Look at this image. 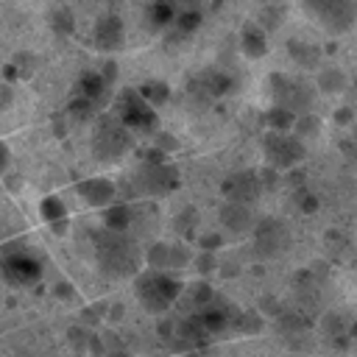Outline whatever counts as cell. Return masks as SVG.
I'll return each mask as SVG.
<instances>
[{
	"instance_id": "obj_20",
	"label": "cell",
	"mask_w": 357,
	"mask_h": 357,
	"mask_svg": "<svg viewBox=\"0 0 357 357\" xmlns=\"http://www.w3.org/2000/svg\"><path fill=\"white\" fill-rule=\"evenodd\" d=\"M134 223V209L131 204H123V201H114L103 209V226L112 229V231H128V226Z\"/></svg>"
},
{
	"instance_id": "obj_8",
	"label": "cell",
	"mask_w": 357,
	"mask_h": 357,
	"mask_svg": "<svg viewBox=\"0 0 357 357\" xmlns=\"http://www.w3.org/2000/svg\"><path fill=\"white\" fill-rule=\"evenodd\" d=\"M262 156H265V165L276 170H293L304 162L307 148H304V139L296 137L293 131H265Z\"/></svg>"
},
{
	"instance_id": "obj_26",
	"label": "cell",
	"mask_w": 357,
	"mask_h": 357,
	"mask_svg": "<svg viewBox=\"0 0 357 357\" xmlns=\"http://www.w3.org/2000/svg\"><path fill=\"white\" fill-rule=\"evenodd\" d=\"M257 22H259L268 33L276 31V28L284 22V6H282V3H262L259 14H257Z\"/></svg>"
},
{
	"instance_id": "obj_13",
	"label": "cell",
	"mask_w": 357,
	"mask_h": 357,
	"mask_svg": "<svg viewBox=\"0 0 357 357\" xmlns=\"http://www.w3.org/2000/svg\"><path fill=\"white\" fill-rule=\"evenodd\" d=\"M112 86H114V84H112L100 70H84V73L78 75L75 86H73V95H78V98L95 103L98 109H106V103L112 100Z\"/></svg>"
},
{
	"instance_id": "obj_30",
	"label": "cell",
	"mask_w": 357,
	"mask_h": 357,
	"mask_svg": "<svg viewBox=\"0 0 357 357\" xmlns=\"http://www.w3.org/2000/svg\"><path fill=\"white\" fill-rule=\"evenodd\" d=\"M220 245H223V237L218 231H206V234L198 237V248L201 251H218Z\"/></svg>"
},
{
	"instance_id": "obj_22",
	"label": "cell",
	"mask_w": 357,
	"mask_h": 357,
	"mask_svg": "<svg viewBox=\"0 0 357 357\" xmlns=\"http://www.w3.org/2000/svg\"><path fill=\"white\" fill-rule=\"evenodd\" d=\"M296 117H298L296 112H290V109H284V106L271 103V109L265 112V126H268V131H293Z\"/></svg>"
},
{
	"instance_id": "obj_34",
	"label": "cell",
	"mask_w": 357,
	"mask_h": 357,
	"mask_svg": "<svg viewBox=\"0 0 357 357\" xmlns=\"http://www.w3.org/2000/svg\"><path fill=\"white\" fill-rule=\"evenodd\" d=\"M298 209H304V212H315V209H318L315 195H310V192H298Z\"/></svg>"
},
{
	"instance_id": "obj_3",
	"label": "cell",
	"mask_w": 357,
	"mask_h": 357,
	"mask_svg": "<svg viewBox=\"0 0 357 357\" xmlns=\"http://www.w3.org/2000/svg\"><path fill=\"white\" fill-rule=\"evenodd\" d=\"M131 148H134V131L126 128L117 114H103L95 120V128L89 137V151L98 162L117 165Z\"/></svg>"
},
{
	"instance_id": "obj_15",
	"label": "cell",
	"mask_w": 357,
	"mask_h": 357,
	"mask_svg": "<svg viewBox=\"0 0 357 357\" xmlns=\"http://www.w3.org/2000/svg\"><path fill=\"white\" fill-rule=\"evenodd\" d=\"M218 218H220L223 229L231 231V234H245V231H254V226H257L254 206H248V204H237V201H223Z\"/></svg>"
},
{
	"instance_id": "obj_27",
	"label": "cell",
	"mask_w": 357,
	"mask_h": 357,
	"mask_svg": "<svg viewBox=\"0 0 357 357\" xmlns=\"http://www.w3.org/2000/svg\"><path fill=\"white\" fill-rule=\"evenodd\" d=\"M39 212L45 218V223H56V220H67V206L59 195H45L39 204Z\"/></svg>"
},
{
	"instance_id": "obj_23",
	"label": "cell",
	"mask_w": 357,
	"mask_h": 357,
	"mask_svg": "<svg viewBox=\"0 0 357 357\" xmlns=\"http://www.w3.org/2000/svg\"><path fill=\"white\" fill-rule=\"evenodd\" d=\"M145 268L153 271H170V243L156 240L145 248Z\"/></svg>"
},
{
	"instance_id": "obj_31",
	"label": "cell",
	"mask_w": 357,
	"mask_h": 357,
	"mask_svg": "<svg viewBox=\"0 0 357 357\" xmlns=\"http://www.w3.org/2000/svg\"><path fill=\"white\" fill-rule=\"evenodd\" d=\"M153 145H156L159 151H165V153H173V151L178 148V142H176L167 131H156V134H153Z\"/></svg>"
},
{
	"instance_id": "obj_29",
	"label": "cell",
	"mask_w": 357,
	"mask_h": 357,
	"mask_svg": "<svg viewBox=\"0 0 357 357\" xmlns=\"http://www.w3.org/2000/svg\"><path fill=\"white\" fill-rule=\"evenodd\" d=\"M192 262H195V268H198L201 273H209V271L218 268V257H215V251H201Z\"/></svg>"
},
{
	"instance_id": "obj_33",
	"label": "cell",
	"mask_w": 357,
	"mask_h": 357,
	"mask_svg": "<svg viewBox=\"0 0 357 357\" xmlns=\"http://www.w3.org/2000/svg\"><path fill=\"white\" fill-rule=\"evenodd\" d=\"M11 103H14V89L0 81V112H6Z\"/></svg>"
},
{
	"instance_id": "obj_35",
	"label": "cell",
	"mask_w": 357,
	"mask_h": 357,
	"mask_svg": "<svg viewBox=\"0 0 357 357\" xmlns=\"http://www.w3.org/2000/svg\"><path fill=\"white\" fill-rule=\"evenodd\" d=\"M8 162H11V151H8V145H6V142H0V173H6Z\"/></svg>"
},
{
	"instance_id": "obj_7",
	"label": "cell",
	"mask_w": 357,
	"mask_h": 357,
	"mask_svg": "<svg viewBox=\"0 0 357 357\" xmlns=\"http://www.w3.org/2000/svg\"><path fill=\"white\" fill-rule=\"evenodd\" d=\"M114 114L120 117V123L126 128H131L137 134H156V126H159L156 109L134 86H126V89L117 92V98H114Z\"/></svg>"
},
{
	"instance_id": "obj_19",
	"label": "cell",
	"mask_w": 357,
	"mask_h": 357,
	"mask_svg": "<svg viewBox=\"0 0 357 357\" xmlns=\"http://www.w3.org/2000/svg\"><path fill=\"white\" fill-rule=\"evenodd\" d=\"M346 86H349L346 70H340L337 64H321L315 70V89L321 95H340L346 92Z\"/></svg>"
},
{
	"instance_id": "obj_32",
	"label": "cell",
	"mask_w": 357,
	"mask_h": 357,
	"mask_svg": "<svg viewBox=\"0 0 357 357\" xmlns=\"http://www.w3.org/2000/svg\"><path fill=\"white\" fill-rule=\"evenodd\" d=\"M354 120H357V114H354L351 106H340V109L335 112V123H337V126H354Z\"/></svg>"
},
{
	"instance_id": "obj_14",
	"label": "cell",
	"mask_w": 357,
	"mask_h": 357,
	"mask_svg": "<svg viewBox=\"0 0 357 357\" xmlns=\"http://www.w3.org/2000/svg\"><path fill=\"white\" fill-rule=\"evenodd\" d=\"M75 195H78L86 206L106 209L109 204H114L117 187H114V181H109V178H103V176H92V178L75 181Z\"/></svg>"
},
{
	"instance_id": "obj_21",
	"label": "cell",
	"mask_w": 357,
	"mask_h": 357,
	"mask_svg": "<svg viewBox=\"0 0 357 357\" xmlns=\"http://www.w3.org/2000/svg\"><path fill=\"white\" fill-rule=\"evenodd\" d=\"M137 89H139V95H142L153 109H159V106H165V103L170 100V86H167V81H162V78H148V81H142Z\"/></svg>"
},
{
	"instance_id": "obj_5",
	"label": "cell",
	"mask_w": 357,
	"mask_h": 357,
	"mask_svg": "<svg viewBox=\"0 0 357 357\" xmlns=\"http://www.w3.org/2000/svg\"><path fill=\"white\" fill-rule=\"evenodd\" d=\"M178 184H181V176H178V167L170 159L167 162H148V159H142L137 173H131V187L139 195H148V198L170 195L173 190H178Z\"/></svg>"
},
{
	"instance_id": "obj_12",
	"label": "cell",
	"mask_w": 357,
	"mask_h": 357,
	"mask_svg": "<svg viewBox=\"0 0 357 357\" xmlns=\"http://www.w3.org/2000/svg\"><path fill=\"white\" fill-rule=\"evenodd\" d=\"M92 47L100 53H114L126 47V25L120 20V14H100L92 25Z\"/></svg>"
},
{
	"instance_id": "obj_6",
	"label": "cell",
	"mask_w": 357,
	"mask_h": 357,
	"mask_svg": "<svg viewBox=\"0 0 357 357\" xmlns=\"http://www.w3.org/2000/svg\"><path fill=\"white\" fill-rule=\"evenodd\" d=\"M298 3L332 36L351 31L357 22V3L354 0H298Z\"/></svg>"
},
{
	"instance_id": "obj_18",
	"label": "cell",
	"mask_w": 357,
	"mask_h": 357,
	"mask_svg": "<svg viewBox=\"0 0 357 357\" xmlns=\"http://www.w3.org/2000/svg\"><path fill=\"white\" fill-rule=\"evenodd\" d=\"M287 56L301 70H318L324 64V50L315 42H307V39H290L287 42Z\"/></svg>"
},
{
	"instance_id": "obj_1",
	"label": "cell",
	"mask_w": 357,
	"mask_h": 357,
	"mask_svg": "<svg viewBox=\"0 0 357 357\" xmlns=\"http://www.w3.org/2000/svg\"><path fill=\"white\" fill-rule=\"evenodd\" d=\"M142 262H145V251H139V245L128 240L126 231H112L103 226V231L95 234V265L103 276L134 279Z\"/></svg>"
},
{
	"instance_id": "obj_24",
	"label": "cell",
	"mask_w": 357,
	"mask_h": 357,
	"mask_svg": "<svg viewBox=\"0 0 357 357\" xmlns=\"http://www.w3.org/2000/svg\"><path fill=\"white\" fill-rule=\"evenodd\" d=\"M50 28L56 33H61V36L75 31V14H73V8L67 3H59V6L50 8Z\"/></svg>"
},
{
	"instance_id": "obj_37",
	"label": "cell",
	"mask_w": 357,
	"mask_h": 357,
	"mask_svg": "<svg viewBox=\"0 0 357 357\" xmlns=\"http://www.w3.org/2000/svg\"><path fill=\"white\" fill-rule=\"evenodd\" d=\"M351 89H354V95H357V73H354V78H351Z\"/></svg>"
},
{
	"instance_id": "obj_4",
	"label": "cell",
	"mask_w": 357,
	"mask_h": 357,
	"mask_svg": "<svg viewBox=\"0 0 357 357\" xmlns=\"http://www.w3.org/2000/svg\"><path fill=\"white\" fill-rule=\"evenodd\" d=\"M268 86H271V100L276 106H284V109L296 112V114L312 112L315 98H318L315 84H310L304 78H296V75H287V73H271Z\"/></svg>"
},
{
	"instance_id": "obj_36",
	"label": "cell",
	"mask_w": 357,
	"mask_h": 357,
	"mask_svg": "<svg viewBox=\"0 0 357 357\" xmlns=\"http://www.w3.org/2000/svg\"><path fill=\"white\" fill-rule=\"evenodd\" d=\"M106 357H131V354H128V351H123V349H112Z\"/></svg>"
},
{
	"instance_id": "obj_2",
	"label": "cell",
	"mask_w": 357,
	"mask_h": 357,
	"mask_svg": "<svg viewBox=\"0 0 357 357\" xmlns=\"http://www.w3.org/2000/svg\"><path fill=\"white\" fill-rule=\"evenodd\" d=\"M184 284L181 279L173 273V271H153V268H145L134 276V293H137V301L153 312V315H162L167 312L178 296H181Z\"/></svg>"
},
{
	"instance_id": "obj_28",
	"label": "cell",
	"mask_w": 357,
	"mask_h": 357,
	"mask_svg": "<svg viewBox=\"0 0 357 357\" xmlns=\"http://www.w3.org/2000/svg\"><path fill=\"white\" fill-rule=\"evenodd\" d=\"M195 220H198L195 209H192V206H187L181 215H176V231H181V234H190V231L195 229Z\"/></svg>"
},
{
	"instance_id": "obj_17",
	"label": "cell",
	"mask_w": 357,
	"mask_h": 357,
	"mask_svg": "<svg viewBox=\"0 0 357 357\" xmlns=\"http://www.w3.org/2000/svg\"><path fill=\"white\" fill-rule=\"evenodd\" d=\"M231 86H234L231 75L223 73V70H215V67H209V70H204V73H198V75L192 78V89L201 92V95H206V98L229 95Z\"/></svg>"
},
{
	"instance_id": "obj_40",
	"label": "cell",
	"mask_w": 357,
	"mask_h": 357,
	"mask_svg": "<svg viewBox=\"0 0 357 357\" xmlns=\"http://www.w3.org/2000/svg\"><path fill=\"white\" fill-rule=\"evenodd\" d=\"M59 3H64V0H59Z\"/></svg>"
},
{
	"instance_id": "obj_9",
	"label": "cell",
	"mask_w": 357,
	"mask_h": 357,
	"mask_svg": "<svg viewBox=\"0 0 357 357\" xmlns=\"http://www.w3.org/2000/svg\"><path fill=\"white\" fill-rule=\"evenodd\" d=\"M0 273L14 287H31L42 279L45 268H42V259L36 254H31L28 248L6 245L0 251Z\"/></svg>"
},
{
	"instance_id": "obj_10",
	"label": "cell",
	"mask_w": 357,
	"mask_h": 357,
	"mask_svg": "<svg viewBox=\"0 0 357 357\" xmlns=\"http://www.w3.org/2000/svg\"><path fill=\"white\" fill-rule=\"evenodd\" d=\"M251 237H254V251H257L259 257H265V259H273V257L284 254L287 245H290V231H287V226H284L282 220H276V218H262V220H257Z\"/></svg>"
},
{
	"instance_id": "obj_25",
	"label": "cell",
	"mask_w": 357,
	"mask_h": 357,
	"mask_svg": "<svg viewBox=\"0 0 357 357\" xmlns=\"http://www.w3.org/2000/svg\"><path fill=\"white\" fill-rule=\"evenodd\" d=\"M321 128H324V120H321L315 112H304V114H298V117H296L293 134H296V137H301V139H312V137H318V134H321Z\"/></svg>"
},
{
	"instance_id": "obj_16",
	"label": "cell",
	"mask_w": 357,
	"mask_h": 357,
	"mask_svg": "<svg viewBox=\"0 0 357 357\" xmlns=\"http://www.w3.org/2000/svg\"><path fill=\"white\" fill-rule=\"evenodd\" d=\"M240 50H243L245 59H254V61L268 56V50H271V45H268V31H265L257 20L243 22V28H240Z\"/></svg>"
},
{
	"instance_id": "obj_38",
	"label": "cell",
	"mask_w": 357,
	"mask_h": 357,
	"mask_svg": "<svg viewBox=\"0 0 357 357\" xmlns=\"http://www.w3.org/2000/svg\"><path fill=\"white\" fill-rule=\"evenodd\" d=\"M351 137H357V120H354V126H351Z\"/></svg>"
},
{
	"instance_id": "obj_11",
	"label": "cell",
	"mask_w": 357,
	"mask_h": 357,
	"mask_svg": "<svg viewBox=\"0 0 357 357\" xmlns=\"http://www.w3.org/2000/svg\"><path fill=\"white\" fill-rule=\"evenodd\" d=\"M262 178L257 170H237L231 176L223 178L220 184V192H223V201H237V204H248L254 206L262 195Z\"/></svg>"
},
{
	"instance_id": "obj_39",
	"label": "cell",
	"mask_w": 357,
	"mask_h": 357,
	"mask_svg": "<svg viewBox=\"0 0 357 357\" xmlns=\"http://www.w3.org/2000/svg\"><path fill=\"white\" fill-rule=\"evenodd\" d=\"M259 3H282V0H259Z\"/></svg>"
}]
</instances>
